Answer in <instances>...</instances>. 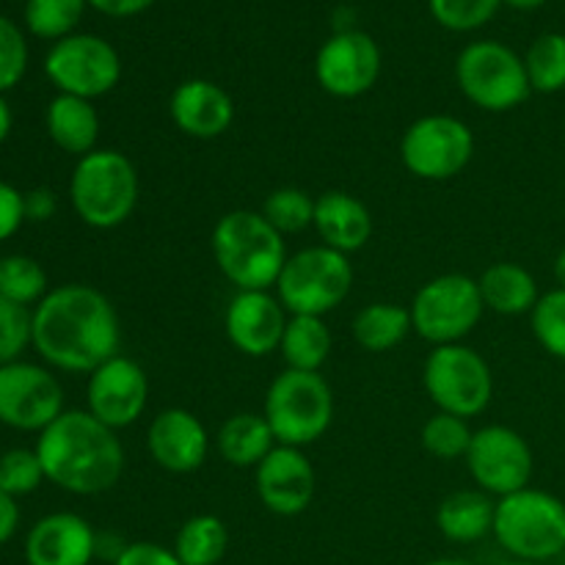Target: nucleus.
<instances>
[{"label": "nucleus", "mask_w": 565, "mask_h": 565, "mask_svg": "<svg viewBox=\"0 0 565 565\" xmlns=\"http://www.w3.org/2000/svg\"><path fill=\"white\" fill-rule=\"evenodd\" d=\"M33 348L53 370L94 373L119 356V315L97 287L61 285L33 307Z\"/></svg>", "instance_id": "f257e3e1"}, {"label": "nucleus", "mask_w": 565, "mask_h": 565, "mask_svg": "<svg viewBox=\"0 0 565 565\" xmlns=\"http://www.w3.org/2000/svg\"><path fill=\"white\" fill-rule=\"evenodd\" d=\"M11 121H14V119H11V108H9V103L3 99V94H0V143L9 138Z\"/></svg>", "instance_id": "a18cd8bd"}, {"label": "nucleus", "mask_w": 565, "mask_h": 565, "mask_svg": "<svg viewBox=\"0 0 565 565\" xmlns=\"http://www.w3.org/2000/svg\"><path fill=\"white\" fill-rule=\"evenodd\" d=\"M58 210L55 193L50 188H33L25 193V218L28 221H50Z\"/></svg>", "instance_id": "79ce46f5"}, {"label": "nucleus", "mask_w": 565, "mask_h": 565, "mask_svg": "<svg viewBox=\"0 0 565 565\" xmlns=\"http://www.w3.org/2000/svg\"><path fill=\"white\" fill-rule=\"evenodd\" d=\"M351 287L353 265L348 254L320 243L287 257L274 290L290 315L326 318L351 296Z\"/></svg>", "instance_id": "0eeeda50"}, {"label": "nucleus", "mask_w": 565, "mask_h": 565, "mask_svg": "<svg viewBox=\"0 0 565 565\" xmlns=\"http://www.w3.org/2000/svg\"><path fill=\"white\" fill-rule=\"evenodd\" d=\"M44 75L58 94L97 99L114 92L121 81V58L114 44L94 33H72L50 47Z\"/></svg>", "instance_id": "f8f14e48"}, {"label": "nucleus", "mask_w": 565, "mask_h": 565, "mask_svg": "<svg viewBox=\"0 0 565 565\" xmlns=\"http://www.w3.org/2000/svg\"><path fill=\"white\" fill-rule=\"evenodd\" d=\"M171 550L182 565H218L230 550V530L213 513H199L182 524Z\"/></svg>", "instance_id": "c85d7f7f"}, {"label": "nucleus", "mask_w": 565, "mask_h": 565, "mask_svg": "<svg viewBox=\"0 0 565 565\" xmlns=\"http://www.w3.org/2000/svg\"><path fill=\"white\" fill-rule=\"evenodd\" d=\"M141 182L132 160L119 149H94L77 158L70 180V202L77 218L99 232L127 224L136 213Z\"/></svg>", "instance_id": "20e7f679"}, {"label": "nucleus", "mask_w": 565, "mask_h": 565, "mask_svg": "<svg viewBox=\"0 0 565 565\" xmlns=\"http://www.w3.org/2000/svg\"><path fill=\"white\" fill-rule=\"evenodd\" d=\"M530 88L541 94H557L565 88V36L541 33L524 55Z\"/></svg>", "instance_id": "c756f323"}, {"label": "nucleus", "mask_w": 565, "mask_h": 565, "mask_svg": "<svg viewBox=\"0 0 565 565\" xmlns=\"http://www.w3.org/2000/svg\"><path fill=\"white\" fill-rule=\"evenodd\" d=\"M259 213L279 235H298L315 224V199L301 188H276L265 196Z\"/></svg>", "instance_id": "473e14b6"}, {"label": "nucleus", "mask_w": 565, "mask_h": 565, "mask_svg": "<svg viewBox=\"0 0 565 565\" xmlns=\"http://www.w3.org/2000/svg\"><path fill=\"white\" fill-rule=\"evenodd\" d=\"M213 259L226 281L237 290H270L279 281L287 263L285 235L274 230L263 213L254 210H232L215 224Z\"/></svg>", "instance_id": "7ed1b4c3"}, {"label": "nucleus", "mask_w": 565, "mask_h": 565, "mask_svg": "<svg viewBox=\"0 0 565 565\" xmlns=\"http://www.w3.org/2000/svg\"><path fill=\"white\" fill-rule=\"evenodd\" d=\"M47 292V274L36 259L25 254H11L0 259V296L31 309Z\"/></svg>", "instance_id": "7c9ffc66"}, {"label": "nucleus", "mask_w": 565, "mask_h": 565, "mask_svg": "<svg viewBox=\"0 0 565 565\" xmlns=\"http://www.w3.org/2000/svg\"><path fill=\"white\" fill-rule=\"evenodd\" d=\"M149 403L147 370L130 356H114L88 373L86 412L108 428L121 430L143 417Z\"/></svg>", "instance_id": "dca6fc26"}, {"label": "nucleus", "mask_w": 565, "mask_h": 565, "mask_svg": "<svg viewBox=\"0 0 565 565\" xmlns=\"http://www.w3.org/2000/svg\"><path fill=\"white\" fill-rule=\"evenodd\" d=\"M555 279H557V287L565 290V248L557 254V259H555Z\"/></svg>", "instance_id": "de8ad7c7"}, {"label": "nucleus", "mask_w": 565, "mask_h": 565, "mask_svg": "<svg viewBox=\"0 0 565 565\" xmlns=\"http://www.w3.org/2000/svg\"><path fill=\"white\" fill-rule=\"evenodd\" d=\"M110 565H182L174 550L152 541H132Z\"/></svg>", "instance_id": "ea45409f"}, {"label": "nucleus", "mask_w": 565, "mask_h": 565, "mask_svg": "<svg viewBox=\"0 0 565 565\" xmlns=\"http://www.w3.org/2000/svg\"><path fill=\"white\" fill-rule=\"evenodd\" d=\"M494 539L508 557L546 563L565 552V502L541 489L500 497Z\"/></svg>", "instance_id": "39448f33"}, {"label": "nucleus", "mask_w": 565, "mask_h": 565, "mask_svg": "<svg viewBox=\"0 0 565 565\" xmlns=\"http://www.w3.org/2000/svg\"><path fill=\"white\" fill-rule=\"evenodd\" d=\"M218 445L221 458H224L230 467L237 469H257L265 461L270 450L276 447V436L270 430L268 419L263 414H232L218 430Z\"/></svg>", "instance_id": "a878e982"}, {"label": "nucleus", "mask_w": 565, "mask_h": 565, "mask_svg": "<svg viewBox=\"0 0 565 565\" xmlns=\"http://www.w3.org/2000/svg\"><path fill=\"white\" fill-rule=\"evenodd\" d=\"M502 3L513 6V9H519V11H533V9H541L546 0H502Z\"/></svg>", "instance_id": "49530a36"}, {"label": "nucleus", "mask_w": 565, "mask_h": 565, "mask_svg": "<svg viewBox=\"0 0 565 565\" xmlns=\"http://www.w3.org/2000/svg\"><path fill=\"white\" fill-rule=\"evenodd\" d=\"M44 478L70 494L94 497L114 489L125 472V447L114 428L88 412H64L39 434Z\"/></svg>", "instance_id": "f03ea898"}, {"label": "nucleus", "mask_w": 565, "mask_h": 565, "mask_svg": "<svg viewBox=\"0 0 565 565\" xmlns=\"http://www.w3.org/2000/svg\"><path fill=\"white\" fill-rule=\"evenodd\" d=\"M315 232L320 243L340 254L362 252L373 237V213L348 191H326L315 199Z\"/></svg>", "instance_id": "4be33fe9"}, {"label": "nucleus", "mask_w": 565, "mask_h": 565, "mask_svg": "<svg viewBox=\"0 0 565 565\" xmlns=\"http://www.w3.org/2000/svg\"><path fill=\"white\" fill-rule=\"evenodd\" d=\"M502 0H428V9L447 31H475L497 14Z\"/></svg>", "instance_id": "4c0bfd02"}, {"label": "nucleus", "mask_w": 565, "mask_h": 565, "mask_svg": "<svg viewBox=\"0 0 565 565\" xmlns=\"http://www.w3.org/2000/svg\"><path fill=\"white\" fill-rule=\"evenodd\" d=\"M480 298L489 312L519 318L530 315L539 303V281L524 265L519 263H494L480 274L478 279Z\"/></svg>", "instance_id": "393cba45"}, {"label": "nucleus", "mask_w": 565, "mask_h": 565, "mask_svg": "<svg viewBox=\"0 0 565 565\" xmlns=\"http://www.w3.org/2000/svg\"><path fill=\"white\" fill-rule=\"evenodd\" d=\"M530 326L550 356L563 359L565 362V290L555 287V290L544 292L530 312Z\"/></svg>", "instance_id": "f704fd0d"}, {"label": "nucleus", "mask_w": 565, "mask_h": 565, "mask_svg": "<svg viewBox=\"0 0 565 565\" xmlns=\"http://www.w3.org/2000/svg\"><path fill=\"white\" fill-rule=\"evenodd\" d=\"M97 533L83 516L70 511L39 519L25 539L28 565H92Z\"/></svg>", "instance_id": "aec40b11"}, {"label": "nucleus", "mask_w": 565, "mask_h": 565, "mask_svg": "<svg viewBox=\"0 0 565 565\" xmlns=\"http://www.w3.org/2000/svg\"><path fill=\"white\" fill-rule=\"evenodd\" d=\"M88 0H28L25 3V25L39 39H61L72 36L77 22L83 20Z\"/></svg>", "instance_id": "2f4dec72"}, {"label": "nucleus", "mask_w": 565, "mask_h": 565, "mask_svg": "<svg viewBox=\"0 0 565 565\" xmlns=\"http://www.w3.org/2000/svg\"><path fill=\"white\" fill-rule=\"evenodd\" d=\"M456 81L463 97L489 114L519 108L533 94L524 58L497 39H480L461 50Z\"/></svg>", "instance_id": "6e6552de"}, {"label": "nucleus", "mask_w": 565, "mask_h": 565, "mask_svg": "<svg viewBox=\"0 0 565 565\" xmlns=\"http://www.w3.org/2000/svg\"><path fill=\"white\" fill-rule=\"evenodd\" d=\"M169 110L174 125L199 141L224 136L235 121V99L224 86L204 77L180 83L171 94Z\"/></svg>", "instance_id": "412c9836"}, {"label": "nucleus", "mask_w": 565, "mask_h": 565, "mask_svg": "<svg viewBox=\"0 0 565 565\" xmlns=\"http://www.w3.org/2000/svg\"><path fill=\"white\" fill-rule=\"evenodd\" d=\"M412 331V312L406 307H401V303H367L353 318V340H356L359 348H364L370 353L395 351Z\"/></svg>", "instance_id": "bb28decb"}, {"label": "nucleus", "mask_w": 565, "mask_h": 565, "mask_svg": "<svg viewBox=\"0 0 565 565\" xmlns=\"http://www.w3.org/2000/svg\"><path fill=\"white\" fill-rule=\"evenodd\" d=\"M475 154V132L450 114H430L403 132L401 160L417 180L445 182L461 174Z\"/></svg>", "instance_id": "9b49d317"}, {"label": "nucleus", "mask_w": 565, "mask_h": 565, "mask_svg": "<svg viewBox=\"0 0 565 565\" xmlns=\"http://www.w3.org/2000/svg\"><path fill=\"white\" fill-rule=\"evenodd\" d=\"M263 417L268 419L276 445L303 447L323 439L334 419V392L320 373L285 370L276 375L265 395Z\"/></svg>", "instance_id": "423d86ee"}, {"label": "nucleus", "mask_w": 565, "mask_h": 565, "mask_svg": "<svg viewBox=\"0 0 565 565\" xmlns=\"http://www.w3.org/2000/svg\"><path fill=\"white\" fill-rule=\"evenodd\" d=\"M287 309L270 290H237L224 315V329L232 348L243 356H268L279 351L287 329Z\"/></svg>", "instance_id": "f3484780"}, {"label": "nucleus", "mask_w": 565, "mask_h": 565, "mask_svg": "<svg viewBox=\"0 0 565 565\" xmlns=\"http://www.w3.org/2000/svg\"><path fill=\"white\" fill-rule=\"evenodd\" d=\"M257 497L276 516H298L315 500V467L298 447L276 445L254 469Z\"/></svg>", "instance_id": "a211bd4d"}, {"label": "nucleus", "mask_w": 565, "mask_h": 565, "mask_svg": "<svg viewBox=\"0 0 565 565\" xmlns=\"http://www.w3.org/2000/svg\"><path fill=\"white\" fill-rule=\"evenodd\" d=\"M467 467L480 491L508 497L527 489L535 461L527 439L519 430L505 425H486L472 434Z\"/></svg>", "instance_id": "ddd939ff"}, {"label": "nucleus", "mask_w": 565, "mask_h": 565, "mask_svg": "<svg viewBox=\"0 0 565 565\" xmlns=\"http://www.w3.org/2000/svg\"><path fill=\"white\" fill-rule=\"evenodd\" d=\"M147 450L166 472L191 475L207 461L210 434L202 419L188 408H163L149 423Z\"/></svg>", "instance_id": "6ab92c4d"}, {"label": "nucleus", "mask_w": 565, "mask_h": 565, "mask_svg": "<svg viewBox=\"0 0 565 565\" xmlns=\"http://www.w3.org/2000/svg\"><path fill=\"white\" fill-rule=\"evenodd\" d=\"M28 70V42L20 28L0 14V94L14 88Z\"/></svg>", "instance_id": "58836bf2"}, {"label": "nucleus", "mask_w": 565, "mask_h": 565, "mask_svg": "<svg viewBox=\"0 0 565 565\" xmlns=\"http://www.w3.org/2000/svg\"><path fill=\"white\" fill-rule=\"evenodd\" d=\"M28 345H33V312L0 296V367L20 362Z\"/></svg>", "instance_id": "c9c22d12"}, {"label": "nucleus", "mask_w": 565, "mask_h": 565, "mask_svg": "<svg viewBox=\"0 0 565 565\" xmlns=\"http://www.w3.org/2000/svg\"><path fill=\"white\" fill-rule=\"evenodd\" d=\"M44 125H47V136L61 152L83 154L97 149L99 138V114L94 108L92 99L72 97V94H58L50 99L47 114H44Z\"/></svg>", "instance_id": "5701e85b"}, {"label": "nucleus", "mask_w": 565, "mask_h": 565, "mask_svg": "<svg viewBox=\"0 0 565 565\" xmlns=\"http://www.w3.org/2000/svg\"><path fill=\"white\" fill-rule=\"evenodd\" d=\"M423 384L439 412L456 414L461 419L483 414L494 397V375L489 362L463 342L439 345L428 353Z\"/></svg>", "instance_id": "1a4fd4ad"}, {"label": "nucleus", "mask_w": 565, "mask_h": 565, "mask_svg": "<svg viewBox=\"0 0 565 565\" xmlns=\"http://www.w3.org/2000/svg\"><path fill=\"white\" fill-rule=\"evenodd\" d=\"M414 331L434 348L456 345L478 329L486 307L480 298L478 279L467 274H441L425 281L414 296Z\"/></svg>", "instance_id": "9d476101"}, {"label": "nucleus", "mask_w": 565, "mask_h": 565, "mask_svg": "<svg viewBox=\"0 0 565 565\" xmlns=\"http://www.w3.org/2000/svg\"><path fill=\"white\" fill-rule=\"evenodd\" d=\"M381 75V50L370 33L345 28L320 44L315 55V77L320 88L337 99L367 94Z\"/></svg>", "instance_id": "2eb2a0df"}, {"label": "nucleus", "mask_w": 565, "mask_h": 565, "mask_svg": "<svg viewBox=\"0 0 565 565\" xmlns=\"http://www.w3.org/2000/svg\"><path fill=\"white\" fill-rule=\"evenodd\" d=\"M497 565H544V563H533V561H519V557H508V561L497 563Z\"/></svg>", "instance_id": "8fccbe9b"}, {"label": "nucleus", "mask_w": 565, "mask_h": 565, "mask_svg": "<svg viewBox=\"0 0 565 565\" xmlns=\"http://www.w3.org/2000/svg\"><path fill=\"white\" fill-rule=\"evenodd\" d=\"M17 527H20V508L14 497L0 489V544H6L17 533Z\"/></svg>", "instance_id": "c03bdc74"}, {"label": "nucleus", "mask_w": 565, "mask_h": 565, "mask_svg": "<svg viewBox=\"0 0 565 565\" xmlns=\"http://www.w3.org/2000/svg\"><path fill=\"white\" fill-rule=\"evenodd\" d=\"M494 513L497 502L486 491H452L436 511V527L450 544H475L494 535Z\"/></svg>", "instance_id": "b1692460"}, {"label": "nucleus", "mask_w": 565, "mask_h": 565, "mask_svg": "<svg viewBox=\"0 0 565 565\" xmlns=\"http://www.w3.org/2000/svg\"><path fill=\"white\" fill-rule=\"evenodd\" d=\"M42 480L47 478H44V469L36 450H22V447H17V450H9L0 456V489L14 497V500L17 497L33 494L42 486Z\"/></svg>", "instance_id": "e433bc0d"}, {"label": "nucleus", "mask_w": 565, "mask_h": 565, "mask_svg": "<svg viewBox=\"0 0 565 565\" xmlns=\"http://www.w3.org/2000/svg\"><path fill=\"white\" fill-rule=\"evenodd\" d=\"M154 0H88L92 9H97L99 14H108V17H136L141 11H147Z\"/></svg>", "instance_id": "37998d69"}, {"label": "nucleus", "mask_w": 565, "mask_h": 565, "mask_svg": "<svg viewBox=\"0 0 565 565\" xmlns=\"http://www.w3.org/2000/svg\"><path fill=\"white\" fill-rule=\"evenodd\" d=\"M472 434L467 419L456 417V414L436 412L428 423L423 425V447L439 461H456V458H467L469 445H472Z\"/></svg>", "instance_id": "72a5a7b5"}, {"label": "nucleus", "mask_w": 565, "mask_h": 565, "mask_svg": "<svg viewBox=\"0 0 565 565\" xmlns=\"http://www.w3.org/2000/svg\"><path fill=\"white\" fill-rule=\"evenodd\" d=\"M64 414V390L42 364L11 362L0 367V423L14 430H36Z\"/></svg>", "instance_id": "4468645a"}, {"label": "nucleus", "mask_w": 565, "mask_h": 565, "mask_svg": "<svg viewBox=\"0 0 565 565\" xmlns=\"http://www.w3.org/2000/svg\"><path fill=\"white\" fill-rule=\"evenodd\" d=\"M423 565H472V563L458 561V557H436V561H428V563H423Z\"/></svg>", "instance_id": "09e8293b"}, {"label": "nucleus", "mask_w": 565, "mask_h": 565, "mask_svg": "<svg viewBox=\"0 0 565 565\" xmlns=\"http://www.w3.org/2000/svg\"><path fill=\"white\" fill-rule=\"evenodd\" d=\"M25 218V193L0 180V243L9 241Z\"/></svg>", "instance_id": "a19ab883"}, {"label": "nucleus", "mask_w": 565, "mask_h": 565, "mask_svg": "<svg viewBox=\"0 0 565 565\" xmlns=\"http://www.w3.org/2000/svg\"><path fill=\"white\" fill-rule=\"evenodd\" d=\"M331 331L323 318L312 315H290L285 337H281L279 353L285 359L287 370H301V373H320L331 353Z\"/></svg>", "instance_id": "cd10ccee"}]
</instances>
